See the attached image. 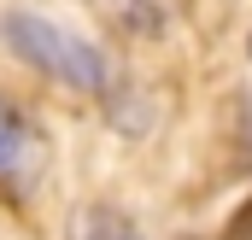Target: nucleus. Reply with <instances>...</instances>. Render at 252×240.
<instances>
[{"label":"nucleus","mask_w":252,"mask_h":240,"mask_svg":"<svg viewBox=\"0 0 252 240\" xmlns=\"http://www.w3.org/2000/svg\"><path fill=\"white\" fill-rule=\"evenodd\" d=\"M0 35H6V47L24 64H35L41 76H53L64 88H82V94H100L106 88V53L94 41H82L76 30L41 18V12H6L0 18Z\"/></svg>","instance_id":"obj_1"},{"label":"nucleus","mask_w":252,"mask_h":240,"mask_svg":"<svg viewBox=\"0 0 252 240\" xmlns=\"http://www.w3.org/2000/svg\"><path fill=\"white\" fill-rule=\"evenodd\" d=\"M94 12L124 35H158L164 30V0H94Z\"/></svg>","instance_id":"obj_2"},{"label":"nucleus","mask_w":252,"mask_h":240,"mask_svg":"<svg viewBox=\"0 0 252 240\" xmlns=\"http://www.w3.org/2000/svg\"><path fill=\"white\" fill-rule=\"evenodd\" d=\"M24 158H30V123L0 100V176H18Z\"/></svg>","instance_id":"obj_3"},{"label":"nucleus","mask_w":252,"mask_h":240,"mask_svg":"<svg viewBox=\"0 0 252 240\" xmlns=\"http://www.w3.org/2000/svg\"><path fill=\"white\" fill-rule=\"evenodd\" d=\"M235 164L252 170V88L241 94V118H235Z\"/></svg>","instance_id":"obj_4"},{"label":"nucleus","mask_w":252,"mask_h":240,"mask_svg":"<svg viewBox=\"0 0 252 240\" xmlns=\"http://www.w3.org/2000/svg\"><path fill=\"white\" fill-rule=\"evenodd\" d=\"M223 240H252V199L229 217V229H223Z\"/></svg>","instance_id":"obj_5"}]
</instances>
